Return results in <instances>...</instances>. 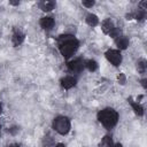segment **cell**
Wrapping results in <instances>:
<instances>
[{
	"label": "cell",
	"mask_w": 147,
	"mask_h": 147,
	"mask_svg": "<svg viewBox=\"0 0 147 147\" xmlns=\"http://www.w3.org/2000/svg\"><path fill=\"white\" fill-rule=\"evenodd\" d=\"M98 62L96 61H94V60H87V61H85V68H87V70L88 71H91V72H94L96 69H98Z\"/></svg>",
	"instance_id": "9a60e30c"
},
{
	"label": "cell",
	"mask_w": 147,
	"mask_h": 147,
	"mask_svg": "<svg viewBox=\"0 0 147 147\" xmlns=\"http://www.w3.org/2000/svg\"><path fill=\"white\" fill-rule=\"evenodd\" d=\"M55 6H56V3L53 0H42L39 2V8L42 11H51L54 9Z\"/></svg>",
	"instance_id": "30bf717a"
},
{
	"label": "cell",
	"mask_w": 147,
	"mask_h": 147,
	"mask_svg": "<svg viewBox=\"0 0 147 147\" xmlns=\"http://www.w3.org/2000/svg\"><path fill=\"white\" fill-rule=\"evenodd\" d=\"M113 145H114V141H113L111 137L105 136V137L102 138V140L100 141L99 147H113Z\"/></svg>",
	"instance_id": "5bb4252c"
},
{
	"label": "cell",
	"mask_w": 147,
	"mask_h": 147,
	"mask_svg": "<svg viewBox=\"0 0 147 147\" xmlns=\"http://www.w3.org/2000/svg\"><path fill=\"white\" fill-rule=\"evenodd\" d=\"M146 82H147V79H146V78H144V79H141V85H142V87H144V88H147V85H146Z\"/></svg>",
	"instance_id": "d6986e66"
},
{
	"label": "cell",
	"mask_w": 147,
	"mask_h": 147,
	"mask_svg": "<svg viewBox=\"0 0 147 147\" xmlns=\"http://www.w3.org/2000/svg\"><path fill=\"white\" fill-rule=\"evenodd\" d=\"M94 1L93 0H90V1H86V0H84V1H82V5L84 6V7H86V8H92L93 6H94Z\"/></svg>",
	"instance_id": "e0dca14e"
},
{
	"label": "cell",
	"mask_w": 147,
	"mask_h": 147,
	"mask_svg": "<svg viewBox=\"0 0 147 147\" xmlns=\"http://www.w3.org/2000/svg\"><path fill=\"white\" fill-rule=\"evenodd\" d=\"M117 79H118L119 84H122V85H124V84H125V82H126V78H125V76H124L123 74H119V75L117 76Z\"/></svg>",
	"instance_id": "ac0fdd59"
},
{
	"label": "cell",
	"mask_w": 147,
	"mask_h": 147,
	"mask_svg": "<svg viewBox=\"0 0 147 147\" xmlns=\"http://www.w3.org/2000/svg\"><path fill=\"white\" fill-rule=\"evenodd\" d=\"M85 68V61L82 59H75L68 63V69L70 72H80Z\"/></svg>",
	"instance_id": "5b68a950"
},
{
	"label": "cell",
	"mask_w": 147,
	"mask_h": 147,
	"mask_svg": "<svg viewBox=\"0 0 147 147\" xmlns=\"http://www.w3.org/2000/svg\"><path fill=\"white\" fill-rule=\"evenodd\" d=\"M60 83H61V86H62L63 88L69 90V88H71V87H74V86L76 85L77 79H76L75 77H72V76H65V77H63V78L60 80Z\"/></svg>",
	"instance_id": "ba28073f"
},
{
	"label": "cell",
	"mask_w": 147,
	"mask_h": 147,
	"mask_svg": "<svg viewBox=\"0 0 147 147\" xmlns=\"http://www.w3.org/2000/svg\"><path fill=\"white\" fill-rule=\"evenodd\" d=\"M24 38H25V34L20 29H15L14 30V33H13V37H11L13 45L14 46H20L24 41Z\"/></svg>",
	"instance_id": "52a82bcc"
},
{
	"label": "cell",
	"mask_w": 147,
	"mask_h": 147,
	"mask_svg": "<svg viewBox=\"0 0 147 147\" xmlns=\"http://www.w3.org/2000/svg\"><path fill=\"white\" fill-rule=\"evenodd\" d=\"M115 44H116V46H117V48H118L119 51H123V49H126V48L129 47L130 40H129L127 37L121 34V36H118V37L115 39Z\"/></svg>",
	"instance_id": "9c48e42d"
},
{
	"label": "cell",
	"mask_w": 147,
	"mask_h": 147,
	"mask_svg": "<svg viewBox=\"0 0 147 147\" xmlns=\"http://www.w3.org/2000/svg\"><path fill=\"white\" fill-rule=\"evenodd\" d=\"M85 21H86V23L90 25V26H96L98 24H99V17L95 15V14H92V13H90V14H87L86 15V18H85Z\"/></svg>",
	"instance_id": "4fadbf2b"
},
{
	"label": "cell",
	"mask_w": 147,
	"mask_h": 147,
	"mask_svg": "<svg viewBox=\"0 0 147 147\" xmlns=\"http://www.w3.org/2000/svg\"><path fill=\"white\" fill-rule=\"evenodd\" d=\"M7 147H20L17 144H10V145H8Z\"/></svg>",
	"instance_id": "603a6c76"
},
{
	"label": "cell",
	"mask_w": 147,
	"mask_h": 147,
	"mask_svg": "<svg viewBox=\"0 0 147 147\" xmlns=\"http://www.w3.org/2000/svg\"><path fill=\"white\" fill-rule=\"evenodd\" d=\"M1 110H2V107H1V103H0V114H1Z\"/></svg>",
	"instance_id": "cb8c5ba5"
},
{
	"label": "cell",
	"mask_w": 147,
	"mask_h": 147,
	"mask_svg": "<svg viewBox=\"0 0 147 147\" xmlns=\"http://www.w3.org/2000/svg\"><path fill=\"white\" fill-rule=\"evenodd\" d=\"M59 51L61 55L65 59H69L76 53L79 47V41L72 34H62L59 37Z\"/></svg>",
	"instance_id": "6da1fadb"
},
{
	"label": "cell",
	"mask_w": 147,
	"mask_h": 147,
	"mask_svg": "<svg viewBox=\"0 0 147 147\" xmlns=\"http://www.w3.org/2000/svg\"><path fill=\"white\" fill-rule=\"evenodd\" d=\"M39 24H40V26H41L44 30L49 31V30L53 29V26H54V24H55V21H54V18L51 17V16H44V17L40 18Z\"/></svg>",
	"instance_id": "8992f818"
},
{
	"label": "cell",
	"mask_w": 147,
	"mask_h": 147,
	"mask_svg": "<svg viewBox=\"0 0 147 147\" xmlns=\"http://www.w3.org/2000/svg\"><path fill=\"white\" fill-rule=\"evenodd\" d=\"M146 69H147V62H146V60H144V59L138 60L137 61V70L140 74H145L146 72Z\"/></svg>",
	"instance_id": "2e32d148"
},
{
	"label": "cell",
	"mask_w": 147,
	"mask_h": 147,
	"mask_svg": "<svg viewBox=\"0 0 147 147\" xmlns=\"http://www.w3.org/2000/svg\"><path fill=\"white\" fill-rule=\"evenodd\" d=\"M113 147H123V146H122V144L117 142V144H114V145H113Z\"/></svg>",
	"instance_id": "7402d4cb"
},
{
	"label": "cell",
	"mask_w": 147,
	"mask_h": 147,
	"mask_svg": "<svg viewBox=\"0 0 147 147\" xmlns=\"http://www.w3.org/2000/svg\"><path fill=\"white\" fill-rule=\"evenodd\" d=\"M105 55H106V59L114 67H118L122 63V54L118 49H108Z\"/></svg>",
	"instance_id": "277c9868"
},
{
	"label": "cell",
	"mask_w": 147,
	"mask_h": 147,
	"mask_svg": "<svg viewBox=\"0 0 147 147\" xmlns=\"http://www.w3.org/2000/svg\"><path fill=\"white\" fill-rule=\"evenodd\" d=\"M129 101H130V105H131L133 111L136 113V115H138V116H142L144 113H145V111H144V107H142L138 101H133L132 99H129Z\"/></svg>",
	"instance_id": "7c38bea8"
},
{
	"label": "cell",
	"mask_w": 147,
	"mask_h": 147,
	"mask_svg": "<svg viewBox=\"0 0 147 147\" xmlns=\"http://www.w3.org/2000/svg\"><path fill=\"white\" fill-rule=\"evenodd\" d=\"M10 5H14V6H18L20 5V1H9Z\"/></svg>",
	"instance_id": "44dd1931"
},
{
	"label": "cell",
	"mask_w": 147,
	"mask_h": 147,
	"mask_svg": "<svg viewBox=\"0 0 147 147\" xmlns=\"http://www.w3.org/2000/svg\"><path fill=\"white\" fill-rule=\"evenodd\" d=\"M70 127H71V124H70V119L67 117V116H62V115H59L54 118L53 121V129L59 133V134H67L69 131H70Z\"/></svg>",
	"instance_id": "3957f363"
},
{
	"label": "cell",
	"mask_w": 147,
	"mask_h": 147,
	"mask_svg": "<svg viewBox=\"0 0 147 147\" xmlns=\"http://www.w3.org/2000/svg\"><path fill=\"white\" fill-rule=\"evenodd\" d=\"M0 129H1V126H0Z\"/></svg>",
	"instance_id": "d4e9b609"
},
{
	"label": "cell",
	"mask_w": 147,
	"mask_h": 147,
	"mask_svg": "<svg viewBox=\"0 0 147 147\" xmlns=\"http://www.w3.org/2000/svg\"><path fill=\"white\" fill-rule=\"evenodd\" d=\"M98 119L107 130H110L117 124L118 114L113 108H105L98 113Z\"/></svg>",
	"instance_id": "7a4b0ae2"
},
{
	"label": "cell",
	"mask_w": 147,
	"mask_h": 147,
	"mask_svg": "<svg viewBox=\"0 0 147 147\" xmlns=\"http://www.w3.org/2000/svg\"><path fill=\"white\" fill-rule=\"evenodd\" d=\"M101 29H102V31H103L106 34H110V32L115 29L114 22H113L110 18H106V20L102 21V23H101Z\"/></svg>",
	"instance_id": "8fae6325"
},
{
	"label": "cell",
	"mask_w": 147,
	"mask_h": 147,
	"mask_svg": "<svg viewBox=\"0 0 147 147\" xmlns=\"http://www.w3.org/2000/svg\"><path fill=\"white\" fill-rule=\"evenodd\" d=\"M54 147H65V146H64V144H62V142H57V144L54 145Z\"/></svg>",
	"instance_id": "ffe728a7"
}]
</instances>
